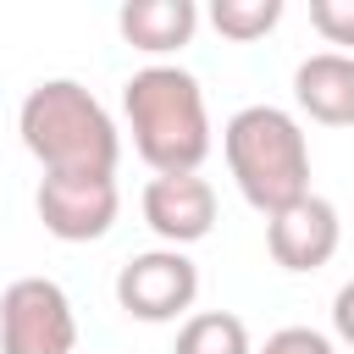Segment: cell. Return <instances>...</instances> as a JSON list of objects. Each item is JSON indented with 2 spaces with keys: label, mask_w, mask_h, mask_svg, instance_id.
I'll list each match as a JSON object with an SVG mask.
<instances>
[{
  "label": "cell",
  "mask_w": 354,
  "mask_h": 354,
  "mask_svg": "<svg viewBox=\"0 0 354 354\" xmlns=\"http://www.w3.org/2000/svg\"><path fill=\"white\" fill-rule=\"evenodd\" d=\"M138 210H144L149 232H155L166 249H188V243L210 238V227H216V188H210L199 171H183V177H149Z\"/></svg>",
  "instance_id": "8"
},
{
  "label": "cell",
  "mask_w": 354,
  "mask_h": 354,
  "mask_svg": "<svg viewBox=\"0 0 354 354\" xmlns=\"http://www.w3.org/2000/svg\"><path fill=\"white\" fill-rule=\"evenodd\" d=\"M293 100L321 127H354V55L315 50L293 66Z\"/></svg>",
  "instance_id": "9"
},
{
  "label": "cell",
  "mask_w": 354,
  "mask_h": 354,
  "mask_svg": "<svg viewBox=\"0 0 354 354\" xmlns=\"http://www.w3.org/2000/svg\"><path fill=\"white\" fill-rule=\"evenodd\" d=\"M221 149H227V171H232L238 194L260 216H277V210L299 205L304 194H315L310 188V138H304L299 116L282 105L232 111V122L221 127Z\"/></svg>",
  "instance_id": "3"
},
{
  "label": "cell",
  "mask_w": 354,
  "mask_h": 354,
  "mask_svg": "<svg viewBox=\"0 0 354 354\" xmlns=\"http://www.w3.org/2000/svg\"><path fill=\"white\" fill-rule=\"evenodd\" d=\"M0 354H77V310L55 277H17L0 293Z\"/></svg>",
  "instance_id": "4"
},
{
  "label": "cell",
  "mask_w": 354,
  "mask_h": 354,
  "mask_svg": "<svg viewBox=\"0 0 354 354\" xmlns=\"http://www.w3.org/2000/svg\"><path fill=\"white\" fill-rule=\"evenodd\" d=\"M122 116H127V133H133L138 160L155 177L199 171L205 155H210V144H216L210 138V105H205L199 77L183 72V66H171V61L138 66L122 83Z\"/></svg>",
  "instance_id": "2"
},
{
  "label": "cell",
  "mask_w": 354,
  "mask_h": 354,
  "mask_svg": "<svg viewBox=\"0 0 354 354\" xmlns=\"http://www.w3.org/2000/svg\"><path fill=\"white\" fill-rule=\"evenodd\" d=\"M33 210L50 238L61 243H94L116 227L122 216V188L116 177H39Z\"/></svg>",
  "instance_id": "6"
},
{
  "label": "cell",
  "mask_w": 354,
  "mask_h": 354,
  "mask_svg": "<svg viewBox=\"0 0 354 354\" xmlns=\"http://www.w3.org/2000/svg\"><path fill=\"white\" fill-rule=\"evenodd\" d=\"M171 354H254V343H249V326L232 310H199L177 326Z\"/></svg>",
  "instance_id": "11"
},
{
  "label": "cell",
  "mask_w": 354,
  "mask_h": 354,
  "mask_svg": "<svg viewBox=\"0 0 354 354\" xmlns=\"http://www.w3.org/2000/svg\"><path fill=\"white\" fill-rule=\"evenodd\" d=\"M343 243V221H337V205L321 199V194H304L299 205L266 216V249L282 271H321Z\"/></svg>",
  "instance_id": "7"
},
{
  "label": "cell",
  "mask_w": 354,
  "mask_h": 354,
  "mask_svg": "<svg viewBox=\"0 0 354 354\" xmlns=\"http://www.w3.org/2000/svg\"><path fill=\"white\" fill-rule=\"evenodd\" d=\"M254 354H337V348H332V337L315 332V326H282V332H271L266 348H254Z\"/></svg>",
  "instance_id": "14"
},
{
  "label": "cell",
  "mask_w": 354,
  "mask_h": 354,
  "mask_svg": "<svg viewBox=\"0 0 354 354\" xmlns=\"http://www.w3.org/2000/svg\"><path fill=\"white\" fill-rule=\"evenodd\" d=\"M17 133L44 177H116L122 166V133L77 77L33 83L22 94Z\"/></svg>",
  "instance_id": "1"
},
{
  "label": "cell",
  "mask_w": 354,
  "mask_h": 354,
  "mask_svg": "<svg viewBox=\"0 0 354 354\" xmlns=\"http://www.w3.org/2000/svg\"><path fill=\"white\" fill-rule=\"evenodd\" d=\"M310 28L348 55L354 50V0H310Z\"/></svg>",
  "instance_id": "13"
},
{
  "label": "cell",
  "mask_w": 354,
  "mask_h": 354,
  "mask_svg": "<svg viewBox=\"0 0 354 354\" xmlns=\"http://www.w3.org/2000/svg\"><path fill=\"white\" fill-rule=\"evenodd\" d=\"M199 299V266L188 260V249H144L133 254L122 271H116V304L127 321H144V326H160V321H177L188 315Z\"/></svg>",
  "instance_id": "5"
},
{
  "label": "cell",
  "mask_w": 354,
  "mask_h": 354,
  "mask_svg": "<svg viewBox=\"0 0 354 354\" xmlns=\"http://www.w3.org/2000/svg\"><path fill=\"white\" fill-rule=\"evenodd\" d=\"M332 332L354 348V282H343V288H337V299H332Z\"/></svg>",
  "instance_id": "15"
},
{
  "label": "cell",
  "mask_w": 354,
  "mask_h": 354,
  "mask_svg": "<svg viewBox=\"0 0 354 354\" xmlns=\"http://www.w3.org/2000/svg\"><path fill=\"white\" fill-rule=\"evenodd\" d=\"M116 28L144 55H177L183 44H194L199 6L194 0H127L116 11Z\"/></svg>",
  "instance_id": "10"
},
{
  "label": "cell",
  "mask_w": 354,
  "mask_h": 354,
  "mask_svg": "<svg viewBox=\"0 0 354 354\" xmlns=\"http://www.w3.org/2000/svg\"><path fill=\"white\" fill-rule=\"evenodd\" d=\"M282 22V0H216L210 6V28L232 44H254Z\"/></svg>",
  "instance_id": "12"
}]
</instances>
